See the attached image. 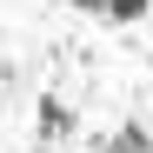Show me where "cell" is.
<instances>
[{
    "label": "cell",
    "mask_w": 153,
    "mask_h": 153,
    "mask_svg": "<svg viewBox=\"0 0 153 153\" xmlns=\"http://www.w3.org/2000/svg\"><path fill=\"white\" fill-rule=\"evenodd\" d=\"M40 140H73V107L47 93L40 100Z\"/></svg>",
    "instance_id": "6da1fadb"
},
{
    "label": "cell",
    "mask_w": 153,
    "mask_h": 153,
    "mask_svg": "<svg viewBox=\"0 0 153 153\" xmlns=\"http://www.w3.org/2000/svg\"><path fill=\"white\" fill-rule=\"evenodd\" d=\"M100 153H153V133H146L140 120H126L113 140H100Z\"/></svg>",
    "instance_id": "7a4b0ae2"
},
{
    "label": "cell",
    "mask_w": 153,
    "mask_h": 153,
    "mask_svg": "<svg viewBox=\"0 0 153 153\" xmlns=\"http://www.w3.org/2000/svg\"><path fill=\"white\" fill-rule=\"evenodd\" d=\"M153 0H107V20H120V27H133V20H146Z\"/></svg>",
    "instance_id": "3957f363"
},
{
    "label": "cell",
    "mask_w": 153,
    "mask_h": 153,
    "mask_svg": "<svg viewBox=\"0 0 153 153\" xmlns=\"http://www.w3.org/2000/svg\"><path fill=\"white\" fill-rule=\"evenodd\" d=\"M67 7H80V13H107V0H67Z\"/></svg>",
    "instance_id": "277c9868"
}]
</instances>
